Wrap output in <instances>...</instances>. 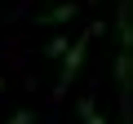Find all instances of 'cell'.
I'll use <instances>...</instances> for the list:
<instances>
[{
	"label": "cell",
	"instance_id": "6da1fadb",
	"mask_svg": "<svg viewBox=\"0 0 133 124\" xmlns=\"http://www.w3.org/2000/svg\"><path fill=\"white\" fill-rule=\"evenodd\" d=\"M102 31V22H93L76 44H66V53H62V75H58V93H66V89H71V80L84 71V58H89V40Z\"/></svg>",
	"mask_w": 133,
	"mask_h": 124
},
{
	"label": "cell",
	"instance_id": "7a4b0ae2",
	"mask_svg": "<svg viewBox=\"0 0 133 124\" xmlns=\"http://www.w3.org/2000/svg\"><path fill=\"white\" fill-rule=\"evenodd\" d=\"M71 18H76V5H58L40 18V27H58V22H71Z\"/></svg>",
	"mask_w": 133,
	"mask_h": 124
},
{
	"label": "cell",
	"instance_id": "3957f363",
	"mask_svg": "<svg viewBox=\"0 0 133 124\" xmlns=\"http://www.w3.org/2000/svg\"><path fill=\"white\" fill-rule=\"evenodd\" d=\"M76 111H80V120H84V124H107V120L98 115V106H93L89 98H80V102H76Z\"/></svg>",
	"mask_w": 133,
	"mask_h": 124
},
{
	"label": "cell",
	"instance_id": "277c9868",
	"mask_svg": "<svg viewBox=\"0 0 133 124\" xmlns=\"http://www.w3.org/2000/svg\"><path fill=\"white\" fill-rule=\"evenodd\" d=\"M115 80L129 89V53H120V58H115Z\"/></svg>",
	"mask_w": 133,
	"mask_h": 124
},
{
	"label": "cell",
	"instance_id": "5b68a950",
	"mask_svg": "<svg viewBox=\"0 0 133 124\" xmlns=\"http://www.w3.org/2000/svg\"><path fill=\"white\" fill-rule=\"evenodd\" d=\"M66 44H71V40H66V36H53L44 53H49V58H62V53H66Z\"/></svg>",
	"mask_w": 133,
	"mask_h": 124
},
{
	"label": "cell",
	"instance_id": "8992f818",
	"mask_svg": "<svg viewBox=\"0 0 133 124\" xmlns=\"http://www.w3.org/2000/svg\"><path fill=\"white\" fill-rule=\"evenodd\" d=\"M9 124H36V111H31V106H22V111H14V115H9Z\"/></svg>",
	"mask_w": 133,
	"mask_h": 124
},
{
	"label": "cell",
	"instance_id": "52a82bcc",
	"mask_svg": "<svg viewBox=\"0 0 133 124\" xmlns=\"http://www.w3.org/2000/svg\"><path fill=\"white\" fill-rule=\"evenodd\" d=\"M0 89H5V75H0Z\"/></svg>",
	"mask_w": 133,
	"mask_h": 124
}]
</instances>
